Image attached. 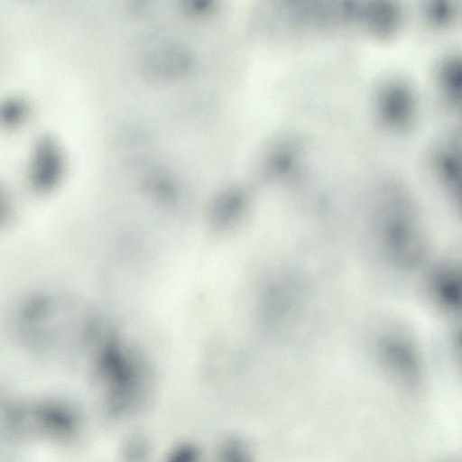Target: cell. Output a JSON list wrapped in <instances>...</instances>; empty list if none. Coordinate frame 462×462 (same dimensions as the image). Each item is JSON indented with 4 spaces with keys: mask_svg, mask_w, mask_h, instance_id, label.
I'll return each instance as SVG.
<instances>
[{
    "mask_svg": "<svg viewBox=\"0 0 462 462\" xmlns=\"http://www.w3.org/2000/svg\"><path fill=\"white\" fill-rule=\"evenodd\" d=\"M66 158L60 142L51 135H42L31 152L27 175L29 183L38 192L55 189L63 179Z\"/></svg>",
    "mask_w": 462,
    "mask_h": 462,
    "instance_id": "obj_1",
    "label": "cell"
},
{
    "mask_svg": "<svg viewBox=\"0 0 462 462\" xmlns=\"http://www.w3.org/2000/svg\"><path fill=\"white\" fill-rule=\"evenodd\" d=\"M165 462H201V455L195 445L182 443L169 452Z\"/></svg>",
    "mask_w": 462,
    "mask_h": 462,
    "instance_id": "obj_5",
    "label": "cell"
},
{
    "mask_svg": "<svg viewBox=\"0 0 462 462\" xmlns=\"http://www.w3.org/2000/svg\"><path fill=\"white\" fill-rule=\"evenodd\" d=\"M411 96L402 86H392L382 97V110L389 122L403 125L411 115Z\"/></svg>",
    "mask_w": 462,
    "mask_h": 462,
    "instance_id": "obj_2",
    "label": "cell"
},
{
    "mask_svg": "<svg viewBox=\"0 0 462 462\" xmlns=\"http://www.w3.org/2000/svg\"><path fill=\"white\" fill-rule=\"evenodd\" d=\"M29 115V106L19 97H9L0 102V126L12 128L23 123Z\"/></svg>",
    "mask_w": 462,
    "mask_h": 462,
    "instance_id": "obj_3",
    "label": "cell"
},
{
    "mask_svg": "<svg viewBox=\"0 0 462 462\" xmlns=\"http://www.w3.org/2000/svg\"><path fill=\"white\" fill-rule=\"evenodd\" d=\"M9 198L5 189L0 185V213H4L9 208Z\"/></svg>",
    "mask_w": 462,
    "mask_h": 462,
    "instance_id": "obj_7",
    "label": "cell"
},
{
    "mask_svg": "<svg viewBox=\"0 0 462 462\" xmlns=\"http://www.w3.org/2000/svg\"><path fill=\"white\" fill-rule=\"evenodd\" d=\"M125 448V462H146L147 447L142 438H134Z\"/></svg>",
    "mask_w": 462,
    "mask_h": 462,
    "instance_id": "obj_6",
    "label": "cell"
},
{
    "mask_svg": "<svg viewBox=\"0 0 462 462\" xmlns=\"http://www.w3.org/2000/svg\"><path fill=\"white\" fill-rule=\"evenodd\" d=\"M219 462H252L247 447L237 439H227L219 449Z\"/></svg>",
    "mask_w": 462,
    "mask_h": 462,
    "instance_id": "obj_4",
    "label": "cell"
}]
</instances>
